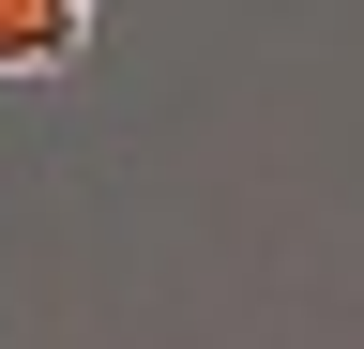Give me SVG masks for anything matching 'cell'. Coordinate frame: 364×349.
<instances>
[{
	"instance_id": "obj_1",
	"label": "cell",
	"mask_w": 364,
	"mask_h": 349,
	"mask_svg": "<svg viewBox=\"0 0 364 349\" xmlns=\"http://www.w3.org/2000/svg\"><path fill=\"white\" fill-rule=\"evenodd\" d=\"M107 46V0H0V76H76Z\"/></svg>"
}]
</instances>
